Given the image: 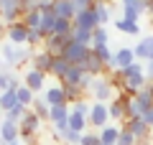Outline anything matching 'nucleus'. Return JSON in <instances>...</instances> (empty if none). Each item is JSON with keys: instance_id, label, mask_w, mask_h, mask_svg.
I'll list each match as a JSON object with an SVG mask.
<instances>
[{"instance_id": "4468645a", "label": "nucleus", "mask_w": 153, "mask_h": 145, "mask_svg": "<svg viewBox=\"0 0 153 145\" xmlns=\"http://www.w3.org/2000/svg\"><path fill=\"white\" fill-rule=\"evenodd\" d=\"M82 69L87 71L89 76H94V79H97V76H105V71H107V66H105L102 61H100L97 56H94V51H92V48H89V54H87V59H84Z\"/></svg>"}, {"instance_id": "49530a36", "label": "nucleus", "mask_w": 153, "mask_h": 145, "mask_svg": "<svg viewBox=\"0 0 153 145\" xmlns=\"http://www.w3.org/2000/svg\"><path fill=\"white\" fill-rule=\"evenodd\" d=\"M140 120H143V122H146V125H148V127H151V130H153V107H151V109H148V112H146V115H143V117H140Z\"/></svg>"}, {"instance_id": "a18cd8bd", "label": "nucleus", "mask_w": 153, "mask_h": 145, "mask_svg": "<svg viewBox=\"0 0 153 145\" xmlns=\"http://www.w3.org/2000/svg\"><path fill=\"white\" fill-rule=\"evenodd\" d=\"M143 71H146V79L153 81V61H146V64H143Z\"/></svg>"}, {"instance_id": "a878e982", "label": "nucleus", "mask_w": 153, "mask_h": 145, "mask_svg": "<svg viewBox=\"0 0 153 145\" xmlns=\"http://www.w3.org/2000/svg\"><path fill=\"white\" fill-rule=\"evenodd\" d=\"M21 23L28 28V31H36V28H41V10H28L21 16Z\"/></svg>"}, {"instance_id": "39448f33", "label": "nucleus", "mask_w": 153, "mask_h": 145, "mask_svg": "<svg viewBox=\"0 0 153 145\" xmlns=\"http://www.w3.org/2000/svg\"><path fill=\"white\" fill-rule=\"evenodd\" d=\"M128 99H133V97H128V94H117L112 102L107 104V115H110V120H117V122H125V120H128Z\"/></svg>"}, {"instance_id": "f8f14e48", "label": "nucleus", "mask_w": 153, "mask_h": 145, "mask_svg": "<svg viewBox=\"0 0 153 145\" xmlns=\"http://www.w3.org/2000/svg\"><path fill=\"white\" fill-rule=\"evenodd\" d=\"M51 13L56 18H64V21H74V16H76L74 0H54L51 3Z\"/></svg>"}, {"instance_id": "4c0bfd02", "label": "nucleus", "mask_w": 153, "mask_h": 145, "mask_svg": "<svg viewBox=\"0 0 153 145\" xmlns=\"http://www.w3.org/2000/svg\"><path fill=\"white\" fill-rule=\"evenodd\" d=\"M115 145H138V140L133 138L125 127H120V135H117V143H115Z\"/></svg>"}, {"instance_id": "e433bc0d", "label": "nucleus", "mask_w": 153, "mask_h": 145, "mask_svg": "<svg viewBox=\"0 0 153 145\" xmlns=\"http://www.w3.org/2000/svg\"><path fill=\"white\" fill-rule=\"evenodd\" d=\"M89 109H92V104H89L87 99H79V102H74V104H71V112L84 115V117H89Z\"/></svg>"}, {"instance_id": "a211bd4d", "label": "nucleus", "mask_w": 153, "mask_h": 145, "mask_svg": "<svg viewBox=\"0 0 153 145\" xmlns=\"http://www.w3.org/2000/svg\"><path fill=\"white\" fill-rule=\"evenodd\" d=\"M92 10H94V16H97V23L107 28V23L112 21V8H110V3H105V0H94Z\"/></svg>"}, {"instance_id": "9d476101", "label": "nucleus", "mask_w": 153, "mask_h": 145, "mask_svg": "<svg viewBox=\"0 0 153 145\" xmlns=\"http://www.w3.org/2000/svg\"><path fill=\"white\" fill-rule=\"evenodd\" d=\"M23 87H28L33 94L41 92V89H46V74L44 71H36V69H28L26 74H23Z\"/></svg>"}, {"instance_id": "1a4fd4ad", "label": "nucleus", "mask_w": 153, "mask_h": 145, "mask_svg": "<svg viewBox=\"0 0 153 145\" xmlns=\"http://www.w3.org/2000/svg\"><path fill=\"white\" fill-rule=\"evenodd\" d=\"M133 54H135V61H153V36H143L140 41L133 46Z\"/></svg>"}, {"instance_id": "58836bf2", "label": "nucleus", "mask_w": 153, "mask_h": 145, "mask_svg": "<svg viewBox=\"0 0 153 145\" xmlns=\"http://www.w3.org/2000/svg\"><path fill=\"white\" fill-rule=\"evenodd\" d=\"M26 115V107H21V104H16V107L10 109V112H5V120H10V122H21V117Z\"/></svg>"}, {"instance_id": "412c9836", "label": "nucleus", "mask_w": 153, "mask_h": 145, "mask_svg": "<svg viewBox=\"0 0 153 145\" xmlns=\"http://www.w3.org/2000/svg\"><path fill=\"white\" fill-rule=\"evenodd\" d=\"M89 127V120L84 117V115H76V112H69V130H74V132L84 135Z\"/></svg>"}, {"instance_id": "6e6552de", "label": "nucleus", "mask_w": 153, "mask_h": 145, "mask_svg": "<svg viewBox=\"0 0 153 145\" xmlns=\"http://www.w3.org/2000/svg\"><path fill=\"white\" fill-rule=\"evenodd\" d=\"M5 41L13 43V46H26L28 43V28L23 26L21 21L13 23V26H8L5 28Z\"/></svg>"}, {"instance_id": "aec40b11", "label": "nucleus", "mask_w": 153, "mask_h": 145, "mask_svg": "<svg viewBox=\"0 0 153 145\" xmlns=\"http://www.w3.org/2000/svg\"><path fill=\"white\" fill-rule=\"evenodd\" d=\"M87 76V71L82 69V66H69V71H66V76L61 79V84H69V87H79L82 84V79Z\"/></svg>"}, {"instance_id": "5fc2aeb1", "label": "nucleus", "mask_w": 153, "mask_h": 145, "mask_svg": "<svg viewBox=\"0 0 153 145\" xmlns=\"http://www.w3.org/2000/svg\"><path fill=\"white\" fill-rule=\"evenodd\" d=\"M100 145H102V143H100Z\"/></svg>"}, {"instance_id": "20e7f679", "label": "nucleus", "mask_w": 153, "mask_h": 145, "mask_svg": "<svg viewBox=\"0 0 153 145\" xmlns=\"http://www.w3.org/2000/svg\"><path fill=\"white\" fill-rule=\"evenodd\" d=\"M87 54H89V46H82V43H74V41H69L66 48L61 51V56H64L71 66H82L84 59H87Z\"/></svg>"}, {"instance_id": "9b49d317", "label": "nucleus", "mask_w": 153, "mask_h": 145, "mask_svg": "<svg viewBox=\"0 0 153 145\" xmlns=\"http://www.w3.org/2000/svg\"><path fill=\"white\" fill-rule=\"evenodd\" d=\"M69 41H71V36H49V38L44 41V46H41V48L56 59V56H61V51L66 48V43H69Z\"/></svg>"}, {"instance_id": "b1692460", "label": "nucleus", "mask_w": 153, "mask_h": 145, "mask_svg": "<svg viewBox=\"0 0 153 145\" xmlns=\"http://www.w3.org/2000/svg\"><path fill=\"white\" fill-rule=\"evenodd\" d=\"M54 26H56V16L51 10H46V13H41V28H38V31L44 33L46 38L49 36H54Z\"/></svg>"}, {"instance_id": "de8ad7c7", "label": "nucleus", "mask_w": 153, "mask_h": 145, "mask_svg": "<svg viewBox=\"0 0 153 145\" xmlns=\"http://www.w3.org/2000/svg\"><path fill=\"white\" fill-rule=\"evenodd\" d=\"M146 13H148L151 18H153V0H148V8H146Z\"/></svg>"}, {"instance_id": "423d86ee", "label": "nucleus", "mask_w": 153, "mask_h": 145, "mask_svg": "<svg viewBox=\"0 0 153 145\" xmlns=\"http://www.w3.org/2000/svg\"><path fill=\"white\" fill-rule=\"evenodd\" d=\"M123 127H125L128 132H130L133 138L138 140V145H140V143H148V140H151V127H148L143 120H125V125H123Z\"/></svg>"}, {"instance_id": "2eb2a0df", "label": "nucleus", "mask_w": 153, "mask_h": 145, "mask_svg": "<svg viewBox=\"0 0 153 145\" xmlns=\"http://www.w3.org/2000/svg\"><path fill=\"white\" fill-rule=\"evenodd\" d=\"M31 64H33L31 69L49 74V71H51V64H54V56H51V54H46L44 48H38V51H33V59H31Z\"/></svg>"}, {"instance_id": "603ef678", "label": "nucleus", "mask_w": 153, "mask_h": 145, "mask_svg": "<svg viewBox=\"0 0 153 145\" xmlns=\"http://www.w3.org/2000/svg\"><path fill=\"white\" fill-rule=\"evenodd\" d=\"M0 145H5V143H0ZM8 145H18V143H8Z\"/></svg>"}, {"instance_id": "a19ab883", "label": "nucleus", "mask_w": 153, "mask_h": 145, "mask_svg": "<svg viewBox=\"0 0 153 145\" xmlns=\"http://www.w3.org/2000/svg\"><path fill=\"white\" fill-rule=\"evenodd\" d=\"M61 140H66V145H79L82 135H79V132H74V130H66V132L61 135Z\"/></svg>"}, {"instance_id": "ea45409f", "label": "nucleus", "mask_w": 153, "mask_h": 145, "mask_svg": "<svg viewBox=\"0 0 153 145\" xmlns=\"http://www.w3.org/2000/svg\"><path fill=\"white\" fill-rule=\"evenodd\" d=\"M79 145H100V135H97V132H89V130H87V132L82 135V140H79Z\"/></svg>"}, {"instance_id": "8fccbe9b", "label": "nucleus", "mask_w": 153, "mask_h": 145, "mask_svg": "<svg viewBox=\"0 0 153 145\" xmlns=\"http://www.w3.org/2000/svg\"><path fill=\"white\" fill-rule=\"evenodd\" d=\"M148 92H151V97H153V81H148Z\"/></svg>"}, {"instance_id": "c03bdc74", "label": "nucleus", "mask_w": 153, "mask_h": 145, "mask_svg": "<svg viewBox=\"0 0 153 145\" xmlns=\"http://www.w3.org/2000/svg\"><path fill=\"white\" fill-rule=\"evenodd\" d=\"M8 84H10V71H0V94L8 89Z\"/></svg>"}, {"instance_id": "09e8293b", "label": "nucleus", "mask_w": 153, "mask_h": 145, "mask_svg": "<svg viewBox=\"0 0 153 145\" xmlns=\"http://www.w3.org/2000/svg\"><path fill=\"white\" fill-rule=\"evenodd\" d=\"M5 28H8V26H5L3 21H0V38H5Z\"/></svg>"}, {"instance_id": "37998d69", "label": "nucleus", "mask_w": 153, "mask_h": 145, "mask_svg": "<svg viewBox=\"0 0 153 145\" xmlns=\"http://www.w3.org/2000/svg\"><path fill=\"white\" fill-rule=\"evenodd\" d=\"M94 5V0H74V10L82 13V10H89V8Z\"/></svg>"}, {"instance_id": "2f4dec72", "label": "nucleus", "mask_w": 153, "mask_h": 145, "mask_svg": "<svg viewBox=\"0 0 153 145\" xmlns=\"http://www.w3.org/2000/svg\"><path fill=\"white\" fill-rule=\"evenodd\" d=\"M107 41H110L107 28H105V26H97V28L92 31V48H97V46H107Z\"/></svg>"}, {"instance_id": "f3484780", "label": "nucleus", "mask_w": 153, "mask_h": 145, "mask_svg": "<svg viewBox=\"0 0 153 145\" xmlns=\"http://www.w3.org/2000/svg\"><path fill=\"white\" fill-rule=\"evenodd\" d=\"M21 132H18V122H10V120H3L0 125V143H18Z\"/></svg>"}, {"instance_id": "7ed1b4c3", "label": "nucleus", "mask_w": 153, "mask_h": 145, "mask_svg": "<svg viewBox=\"0 0 153 145\" xmlns=\"http://www.w3.org/2000/svg\"><path fill=\"white\" fill-rule=\"evenodd\" d=\"M38 130H41V120H38L31 109H26V115H23L21 122H18V132H21V138L33 140V138L38 135Z\"/></svg>"}, {"instance_id": "bb28decb", "label": "nucleus", "mask_w": 153, "mask_h": 145, "mask_svg": "<svg viewBox=\"0 0 153 145\" xmlns=\"http://www.w3.org/2000/svg\"><path fill=\"white\" fill-rule=\"evenodd\" d=\"M115 28H117L120 33H125V36H140V26L125 21V18H117V21H115Z\"/></svg>"}, {"instance_id": "5701e85b", "label": "nucleus", "mask_w": 153, "mask_h": 145, "mask_svg": "<svg viewBox=\"0 0 153 145\" xmlns=\"http://www.w3.org/2000/svg\"><path fill=\"white\" fill-rule=\"evenodd\" d=\"M97 135H100V143H102V145H115V143H117V135H120V127L107 125V127H102Z\"/></svg>"}, {"instance_id": "ddd939ff", "label": "nucleus", "mask_w": 153, "mask_h": 145, "mask_svg": "<svg viewBox=\"0 0 153 145\" xmlns=\"http://www.w3.org/2000/svg\"><path fill=\"white\" fill-rule=\"evenodd\" d=\"M130 64H135V54H133V48H128V46H123V48H117L112 54V66L117 71H123V69H128Z\"/></svg>"}, {"instance_id": "79ce46f5", "label": "nucleus", "mask_w": 153, "mask_h": 145, "mask_svg": "<svg viewBox=\"0 0 153 145\" xmlns=\"http://www.w3.org/2000/svg\"><path fill=\"white\" fill-rule=\"evenodd\" d=\"M38 3L41 0H21V16L28 13V10H38Z\"/></svg>"}, {"instance_id": "4be33fe9", "label": "nucleus", "mask_w": 153, "mask_h": 145, "mask_svg": "<svg viewBox=\"0 0 153 145\" xmlns=\"http://www.w3.org/2000/svg\"><path fill=\"white\" fill-rule=\"evenodd\" d=\"M69 66H71V64L64 59V56H56L54 64H51V71H49V74L54 76V79H59V81H61V79L66 76V71H69Z\"/></svg>"}, {"instance_id": "6ab92c4d", "label": "nucleus", "mask_w": 153, "mask_h": 145, "mask_svg": "<svg viewBox=\"0 0 153 145\" xmlns=\"http://www.w3.org/2000/svg\"><path fill=\"white\" fill-rule=\"evenodd\" d=\"M44 99H46V104H49V107H61V104H66V97H64V89H61V84L49 87Z\"/></svg>"}, {"instance_id": "c9c22d12", "label": "nucleus", "mask_w": 153, "mask_h": 145, "mask_svg": "<svg viewBox=\"0 0 153 145\" xmlns=\"http://www.w3.org/2000/svg\"><path fill=\"white\" fill-rule=\"evenodd\" d=\"M44 41H46V36L36 28V31H28V43L26 46L28 48H38V46H44Z\"/></svg>"}, {"instance_id": "473e14b6", "label": "nucleus", "mask_w": 153, "mask_h": 145, "mask_svg": "<svg viewBox=\"0 0 153 145\" xmlns=\"http://www.w3.org/2000/svg\"><path fill=\"white\" fill-rule=\"evenodd\" d=\"M120 5H123V10H135L143 16L148 8V0H120Z\"/></svg>"}, {"instance_id": "864d4df0", "label": "nucleus", "mask_w": 153, "mask_h": 145, "mask_svg": "<svg viewBox=\"0 0 153 145\" xmlns=\"http://www.w3.org/2000/svg\"><path fill=\"white\" fill-rule=\"evenodd\" d=\"M105 3H110V0H105Z\"/></svg>"}, {"instance_id": "dca6fc26", "label": "nucleus", "mask_w": 153, "mask_h": 145, "mask_svg": "<svg viewBox=\"0 0 153 145\" xmlns=\"http://www.w3.org/2000/svg\"><path fill=\"white\" fill-rule=\"evenodd\" d=\"M71 23H74L76 28H84V31H94V28L100 26V23H97V16H94V10H92V8H89V10L76 13Z\"/></svg>"}, {"instance_id": "c85d7f7f", "label": "nucleus", "mask_w": 153, "mask_h": 145, "mask_svg": "<svg viewBox=\"0 0 153 145\" xmlns=\"http://www.w3.org/2000/svg\"><path fill=\"white\" fill-rule=\"evenodd\" d=\"M31 112L36 115V117L41 120V122H44V120H49V104H46V99H44V97H36V99H33Z\"/></svg>"}, {"instance_id": "c756f323", "label": "nucleus", "mask_w": 153, "mask_h": 145, "mask_svg": "<svg viewBox=\"0 0 153 145\" xmlns=\"http://www.w3.org/2000/svg\"><path fill=\"white\" fill-rule=\"evenodd\" d=\"M71 41L92 48V31H84V28H76L74 26V28H71Z\"/></svg>"}, {"instance_id": "393cba45", "label": "nucleus", "mask_w": 153, "mask_h": 145, "mask_svg": "<svg viewBox=\"0 0 153 145\" xmlns=\"http://www.w3.org/2000/svg\"><path fill=\"white\" fill-rule=\"evenodd\" d=\"M16 99H18V104H21V107L31 109V104H33V99H36V94H33L28 87H23V84H21V87L16 89Z\"/></svg>"}, {"instance_id": "3c124183", "label": "nucleus", "mask_w": 153, "mask_h": 145, "mask_svg": "<svg viewBox=\"0 0 153 145\" xmlns=\"http://www.w3.org/2000/svg\"><path fill=\"white\" fill-rule=\"evenodd\" d=\"M148 145H153V132H151V140H148Z\"/></svg>"}, {"instance_id": "7c9ffc66", "label": "nucleus", "mask_w": 153, "mask_h": 145, "mask_svg": "<svg viewBox=\"0 0 153 145\" xmlns=\"http://www.w3.org/2000/svg\"><path fill=\"white\" fill-rule=\"evenodd\" d=\"M61 89H64V97H66V104H74L79 102V99H84V92L79 89V87H69V84H61Z\"/></svg>"}, {"instance_id": "0eeeda50", "label": "nucleus", "mask_w": 153, "mask_h": 145, "mask_svg": "<svg viewBox=\"0 0 153 145\" xmlns=\"http://www.w3.org/2000/svg\"><path fill=\"white\" fill-rule=\"evenodd\" d=\"M89 125L92 127H97V130H102V127H107V122H110V115H107V104H102V102H92V109H89Z\"/></svg>"}, {"instance_id": "f03ea898", "label": "nucleus", "mask_w": 153, "mask_h": 145, "mask_svg": "<svg viewBox=\"0 0 153 145\" xmlns=\"http://www.w3.org/2000/svg\"><path fill=\"white\" fill-rule=\"evenodd\" d=\"M89 97H92L94 102H102V104H110L115 99V89H112V84H110L107 76H97V79L92 81Z\"/></svg>"}, {"instance_id": "cd10ccee", "label": "nucleus", "mask_w": 153, "mask_h": 145, "mask_svg": "<svg viewBox=\"0 0 153 145\" xmlns=\"http://www.w3.org/2000/svg\"><path fill=\"white\" fill-rule=\"evenodd\" d=\"M16 104H18V99H16V89H5L3 94H0V112H10Z\"/></svg>"}, {"instance_id": "72a5a7b5", "label": "nucleus", "mask_w": 153, "mask_h": 145, "mask_svg": "<svg viewBox=\"0 0 153 145\" xmlns=\"http://www.w3.org/2000/svg\"><path fill=\"white\" fill-rule=\"evenodd\" d=\"M71 28H74V23H71V21H64V18H56L54 36H71Z\"/></svg>"}, {"instance_id": "f704fd0d", "label": "nucleus", "mask_w": 153, "mask_h": 145, "mask_svg": "<svg viewBox=\"0 0 153 145\" xmlns=\"http://www.w3.org/2000/svg\"><path fill=\"white\" fill-rule=\"evenodd\" d=\"M92 51L105 66H112V51H110V46H97V48H92Z\"/></svg>"}, {"instance_id": "f257e3e1", "label": "nucleus", "mask_w": 153, "mask_h": 145, "mask_svg": "<svg viewBox=\"0 0 153 145\" xmlns=\"http://www.w3.org/2000/svg\"><path fill=\"white\" fill-rule=\"evenodd\" d=\"M3 59H5V66H21L26 61L33 59V48L28 46H13V43H3Z\"/></svg>"}]
</instances>
